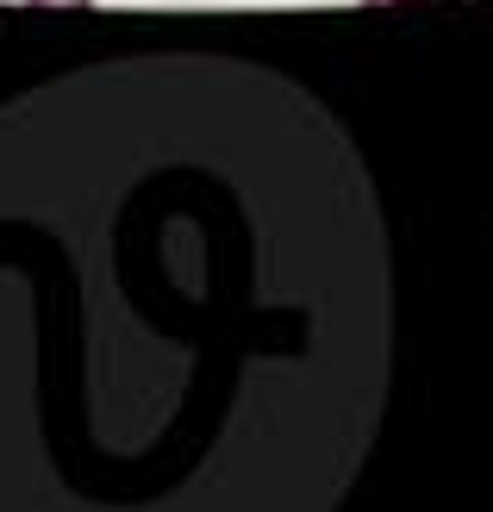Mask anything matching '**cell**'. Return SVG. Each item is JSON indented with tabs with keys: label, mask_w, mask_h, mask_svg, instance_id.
Masks as SVG:
<instances>
[{
	"label": "cell",
	"mask_w": 493,
	"mask_h": 512,
	"mask_svg": "<svg viewBox=\"0 0 493 512\" xmlns=\"http://www.w3.org/2000/svg\"><path fill=\"white\" fill-rule=\"evenodd\" d=\"M387 381V219L313 88L169 50L0 107V512H331Z\"/></svg>",
	"instance_id": "obj_1"
},
{
	"label": "cell",
	"mask_w": 493,
	"mask_h": 512,
	"mask_svg": "<svg viewBox=\"0 0 493 512\" xmlns=\"http://www.w3.org/2000/svg\"><path fill=\"white\" fill-rule=\"evenodd\" d=\"M375 7H387V0H375Z\"/></svg>",
	"instance_id": "obj_3"
},
{
	"label": "cell",
	"mask_w": 493,
	"mask_h": 512,
	"mask_svg": "<svg viewBox=\"0 0 493 512\" xmlns=\"http://www.w3.org/2000/svg\"><path fill=\"white\" fill-rule=\"evenodd\" d=\"M38 7H82V0H38Z\"/></svg>",
	"instance_id": "obj_2"
}]
</instances>
